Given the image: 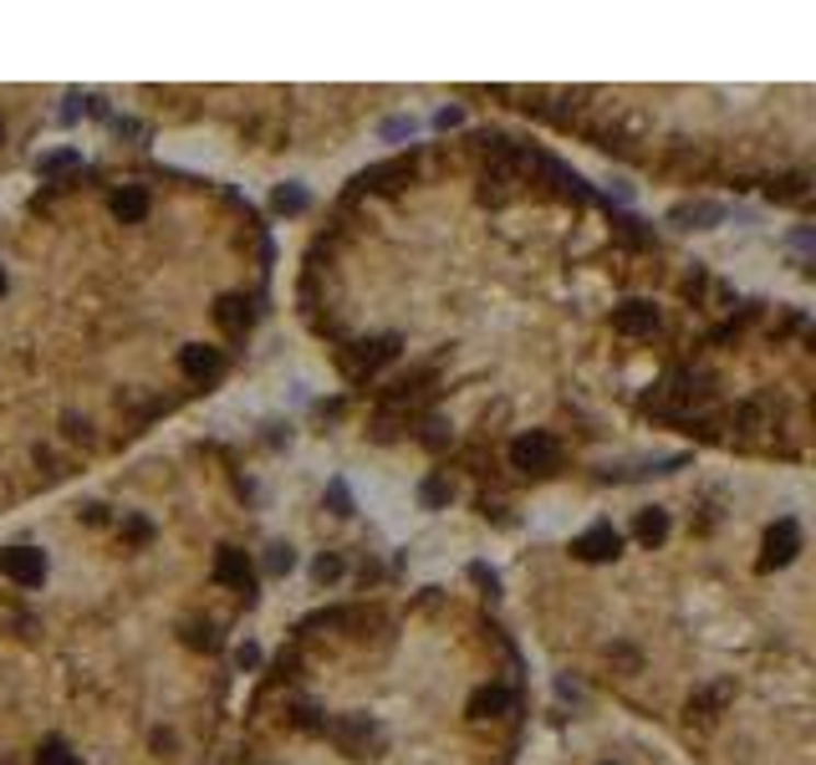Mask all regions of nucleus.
I'll use <instances>...</instances> for the list:
<instances>
[{"label":"nucleus","mask_w":816,"mask_h":765,"mask_svg":"<svg viewBox=\"0 0 816 765\" xmlns=\"http://www.w3.org/2000/svg\"><path fill=\"white\" fill-rule=\"evenodd\" d=\"M332 740H337V745L353 755V761H368L372 745H383V730H378L368 715H347V720L332 724Z\"/></svg>","instance_id":"f03ea898"},{"label":"nucleus","mask_w":816,"mask_h":765,"mask_svg":"<svg viewBox=\"0 0 816 765\" xmlns=\"http://www.w3.org/2000/svg\"><path fill=\"white\" fill-rule=\"evenodd\" d=\"M0 138H5V128H0Z\"/></svg>","instance_id":"412c9836"},{"label":"nucleus","mask_w":816,"mask_h":765,"mask_svg":"<svg viewBox=\"0 0 816 765\" xmlns=\"http://www.w3.org/2000/svg\"><path fill=\"white\" fill-rule=\"evenodd\" d=\"M633 536H639L643 546H658L668 536V511H658V505H653V511H639V521H633Z\"/></svg>","instance_id":"9b49d317"},{"label":"nucleus","mask_w":816,"mask_h":765,"mask_svg":"<svg viewBox=\"0 0 816 765\" xmlns=\"http://www.w3.org/2000/svg\"><path fill=\"white\" fill-rule=\"evenodd\" d=\"M215 582H225V587H235L251 597V587H255L251 557H245L240 546H220V551H215Z\"/></svg>","instance_id":"39448f33"},{"label":"nucleus","mask_w":816,"mask_h":765,"mask_svg":"<svg viewBox=\"0 0 816 765\" xmlns=\"http://www.w3.org/2000/svg\"><path fill=\"white\" fill-rule=\"evenodd\" d=\"M0 572L11 576V582H21V587H42L46 557L36 546H0Z\"/></svg>","instance_id":"7ed1b4c3"},{"label":"nucleus","mask_w":816,"mask_h":765,"mask_svg":"<svg viewBox=\"0 0 816 765\" xmlns=\"http://www.w3.org/2000/svg\"><path fill=\"white\" fill-rule=\"evenodd\" d=\"M337 572H342V561H337V557H322V561H317V582H332Z\"/></svg>","instance_id":"f3484780"},{"label":"nucleus","mask_w":816,"mask_h":765,"mask_svg":"<svg viewBox=\"0 0 816 765\" xmlns=\"http://www.w3.org/2000/svg\"><path fill=\"white\" fill-rule=\"evenodd\" d=\"M0 292H5V271H0Z\"/></svg>","instance_id":"aec40b11"},{"label":"nucleus","mask_w":816,"mask_h":765,"mask_svg":"<svg viewBox=\"0 0 816 765\" xmlns=\"http://www.w3.org/2000/svg\"><path fill=\"white\" fill-rule=\"evenodd\" d=\"M36 765H82V761H77V755L67 751L61 740H46V745H42V755H36Z\"/></svg>","instance_id":"ddd939ff"},{"label":"nucleus","mask_w":816,"mask_h":765,"mask_svg":"<svg viewBox=\"0 0 816 765\" xmlns=\"http://www.w3.org/2000/svg\"><path fill=\"white\" fill-rule=\"evenodd\" d=\"M572 551H577L582 561H612L618 551H623V536H618L608 521H597V526H587L577 541H572Z\"/></svg>","instance_id":"423d86ee"},{"label":"nucleus","mask_w":816,"mask_h":765,"mask_svg":"<svg viewBox=\"0 0 816 765\" xmlns=\"http://www.w3.org/2000/svg\"><path fill=\"white\" fill-rule=\"evenodd\" d=\"M291 567V546H271V572H286Z\"/></svg>","instance_id":"a211bd4d"},{"label":"nucleus","mask_w":816,"mask_h":765,"mask_svg":"<svg viewBox=\"0 0 816 765\" xmlns=\"http://www.w3.org/2000/svg\"><path fill=\"white\" fill-rule=\"evenodd\" d=\"M674 220H679V225H694V230H710L714 220H725V209L710 205V199H699V205H679V209H674Z\"/></svg>","instance_id":"f8f14e48"},{"label":"nucleus","mask_w":816,"mask_h":765,"mask_svg":"<svg viewBox=\"0 0 816 765\" xmlns=\"http://www.w3.org/2000/svg\"><path fill=\"white\" fill-rule=\"evenodd\" d=\"M445 495H449V490L439 486V480H429V486H424V501H429V505H439V501H445Z\"/></svg>","instance_id":"6ab92c4d"},{"label":"nucleus","mask_w":816,"mask_h":765,"mask_svg":"<svg viewBox=\"0 0 816 765\" xmlns=\"http://www.w3.org/2000/svg\"><path fill=\"white\" fill-rule=\"evenodd\" d=\"M612 327H618L623 338H643V332L658 327V311H653L648 301H623V307L612 311Z\"/></svg>","instance_id":"6e6552de"},{"label":"nucleus","mask_w":816,"mask_h":765,"mask_svg":"<svg viewBox=\"0 0 816 765\" xmlns=\"http://www.w3.org/2000/svg\"><path fill=\"white\" fill-rule=\"evenodd\" d=\"M556 459H562V449H556V439H551L547 429H531V434H520V439L510 444V465L526 475H551Z\"/></svg>","instance_id":"f257e3e1"},{"label":"nucleus","mask_w":816,"mask_h":765,"mask_svg":"<svg viewBox=\"0 0 816 765\" xmlns=\"http://www.w3.org/2000/svg\"><path fill=\"white\" fill-rule=\"evenodd\" d=\"M107 205H113V215H118L123 225H138V220H143V215H149V194H143V190H134V184H128V190H118V194H113V199H107Z\"/></svg>","instance_id":"9d476101"},{"label":"nucleus","mask_w":816,"mask_h":765,"mask_svg":"<svg viewBox=\"0 0 816 765\" xmlns=\"http://www.w3.org/2000/svg\"><path fill=\"white\" fill-rule=\"evenodd\" d=\"M276 209H291V215H297V209H307V194H301V190H276Z\"/></svg>","instance_id":"2eb2a0df"},{"label":"nucleus","mask_w":816,"mask_h":765,"mask_svg":"<svg viewBox=\"0 0 816 765\" xmlns=\"http://www.w3.org/2000/svg\"><path fill=\"white\" fill-rule=\"evenodd\" d=\"M179 368H184V378L205 382V378H220L225 357H220V347H205V342H189V347L179 353Z\"/></svg>","instance_id":"0eeeda50"},{"label":"nucleus","mask_w":816,"mask_h":765,"mask_svg":"<svg viewBox=\"0 0 816 765\" xmlns=\"http://www.w3.org/2000/svg\"><path fill=\"white\" fill-rule=\"evenodd\" d=\"M505 709H510V689H501V684H485V689H475V699H470V715H475V720H501Z\"/></svg>","instance_id":"1a4fd4ad"},{"label":"nucleus","mask_w":816,"mask_h":765,"mask_svg":"<svg viewBox=\"0 0 816 765\" xmlns=\"http://www.w3.org/2000/svg\"><path fill=\"white\" fill-rule=\"evenodd\" d=\"M215 317H220V322L230 327V332H240V327L251 322V311H240V301H235V296H225V301H220V311H215Z\"/></svg>","instance_id":"4468645a"},{"label":"nucleus","mask_w":816,"mask_h":765,"mask_svg":"<svg viewBox=\"0 0 816 765\" xmlns=\"http://www.w3.org/2000/svg\"><path fill=\"white\" fill-rule=\"evenodd\" d=\"M77 153H51V159H42V174H61V169H72Z\"/></svg>","instance_id":"dca6fc26"},{"label":"nucleus","mask_w":816,"mask_h":765,"mask_svg":"<svg viewBox=\"0 0 816 765\" xmlns=\"http://www.w3.org/2000/svg\"><path fill=\"white\" fill-rule=\"evenodd\" d=\"M796 551H802V526L786 515V521H775V526L766 530V557H760V567H766V572H771V567H786Z\"/></svg>","instance_id":"20e7f679"}]
</instances>
